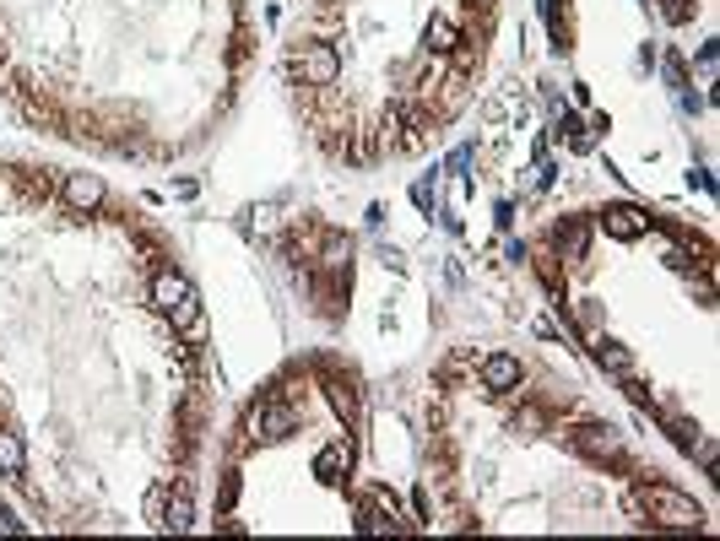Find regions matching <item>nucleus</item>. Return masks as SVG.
<instances>
[{"label": "nucleus", "mask_w": 720, "mask_h": 541, "mask_svg": "<svg viewBox=\"0 0 720 541\" xmlns=\"http://www.w3.org/2000/svg\"><path fill=\"white\" fill-rule=\"evenodd\" d=\"M65 206H76V211L103 206V179H98V173H70V179H65Z\"/></svg>", "instance_id": "obj_5"}, {"label": "nucleus", "mask_w": 720, "mask_h": 541, "mask_svg": "<svg viewBox=\"0 0 720 541\" xmlns=\"http://www.w3.org/2000/svg\"><path fill=\"white\" fill-rule=\"evenodd\" d=\"M672 439H678V450H688V455H694V444H699V428H694V423H672Z\"/></svg>", "instance_id": "obj_15"}, {"label": "nucleus", "mask_w": 720, "mask_h": 541, "mask_svg": "<svg viewBox=\"0 0 720 541\" xmlns=\"http://www.w3.org/2000/svg\"><path fill=\"white\" fill-rule=\"evenodd\" d=\"M249 428L266 434V439H287V434L298 428V412H293V406H266V412L249 417Z\"/></svg>", "instance_id": "obj_7"}, {"label": "nucleus", "mask_w": 720, "mask_h": 541, "mask_svg": "<svg viewBox=\"0 0 720 541\" xmlns=\"http://www.w3.org/2000/svg\"><path fill=\"white\" fill-rule=\"evenodd\" d=\"M298 70H304V81H309V87H331V81L341 76V60H336V49H331V43H314V49L298 60Z\"/></svg>", "instance_id": "obj_3"}, {"label": "nucleus", "mask_w": 720, "mask_h": 541, "mask_svg": "<svg viewBox=\"0 0 720 541\" xmlns=\"http://www.w3.org/2000/svg\"><path fill=\"white\" fill-rule=\"evenodd\" d=\"M602 228H607V238L634 244V238H645V233H650V217H645L640 206H607V211H602Z\"/></svg>", "instance_id": "obj_2"}, {"label": "nucleus", "mask_w": 720, "mask_h": 541, "mask_svg": "<svg viewBox=\"0 0 720 541\" xmlns=\"http://www.w3.org/2000/svg\"><path fill=\"white\" fill-rule=\"evenodd\" d=\"M331 406H336L347 423H358V396H352L347 385H331Z\"/></svg>", "instance_id": "obj_14"}, {"label": "nucleus", "mask_w": 720, "mask_h": 541, "mask_svg": "<svg viewBox=\"0 0 720 541\" xmlns=\"http://www.w3.org/2000/svg\"><path fill=\"white\" fill-rule=\"evenodd\" d=\"M184 298H190V282H184V276H173V271H157V276H152V303H157L163 314H173Z\"/></svg>", "instance_id": "obj_6"}, {"label": "nucleus", "mask_w": 720, "mask_h": 541, "mask_svg": "<svg viewBox=\"0 0 720 541\" xmlns=\"http://www.w3.org/2000/svg\"><path fill=\"white\" fill-rule=\"evenodd\" d=\"M157 526H163V531H173V536L195 526V520H190V488H179V493H173V504H163V520H157Z\"/></svg>", "instance_id": "obj_9"}, {"label": "nucleus", "mask_w": 720, "mask_h": 541, "mask_svg": "<svg viewBox=\"0 0 720 541\" xmlns=\"http://www.w3.org/2000/svg\"><path fill=\"white\" fill-rule=\"evenodd\" d=\"M575 444H580L591 461H618V434H612V428H580Z\"/></svg>", "instance_id": "obj_8"}, {"label": "nucleus", "mask_w": 720, "mask_h": 541, "mask_svg": "<svg viewBox=\"0 0 720 541\" xmlns=\"http://www.w3.org/2000/svg\"><path fill=\"white\" fill-rule=\"evenodd\" d=\"M347 255H352V244H341V238L325 244V266H347Z\"/></svg>", "instance_id": "obj_16"}, {"label": "nucleus", "mask_w": 720, "mask_h": 541, "mask_svg": "<svg viewBox=\"0 0 720 541\" xmlns=\"http://www.w3.org/2000/svg\"><path fill=\"white\" fill-rule=\"evenodd\" d=\"M520 385V358H510V352H493V358H482V390H515Z\"/></svg>", "instance_id": "obj_4"}, {"label": "nucleus", "mask_w": 720, "mask_h": 541, "mask_svg": "<svg viewBox=\"0 0 720 541\" xmlns=\"http://www.w3.org/2000/svg\"><path fill=\"white\" fill-rule=\"evenodd\" d=\"M423 43H428L434 54H444V49H455V22H444V16H434V22H428V33H423Z\"/></svg>", "instance_id": "obj_12"}, {"label": "nucleus", "mask_w": 720, "mask_h": 541, "mask_svg": "<svg viewBox=\"0 0 720 541\" xmlns=\"http://www.w3.org/2000/svg\"><path fill=\"white\" fill-rule=\"evenodd\" d=\"M640 504L650 509V520H656L661 531H699V526H705V509H699L694 499H683L678 488L650 482V488H640Z\"/></svg>", "instance_id": "obj_1"}, {"label": "nucleus", "mask_w": 720, "mask_h": 541, "mask_svg": "<svg viewBox=\"0 0 720 541\" xmlns=\"http://www.w3.org/2000/svg\"><path fill=\"white\" fill-rule=\"evenodd\" d=\"M0 471H5V477H22V471H27V450H22L16 434H0Z\"/></svg>", "instance_id": "obj_10"}, {"label": "nucleus", "mask_w": 720, "mask_h": 541, "mask_svg": "<svg viewBox=\"0 0 720 541\" xmlns=\"http://www.w3.org/2000/svg\"><path fill=\"white\" fill-rule=\"evenodd\" d=\"M596 358H602V368H612V374H629V368H634V358H629L618 341H602V347H596Z\"/></svg>", "instance_id": "obj_13"}, {"label": "nucleus", "mask_w": 720, "mask_h": 541, "mask_svg": "<svg viewBox=\"0 0 720 541\" xmlns=\"http://www.w3.org/2000/svg\"><path fill=\"white\" fill-rule=\"evenodd\" d=\"M347 461H352V450H347V444H331V450H320V461H314V471H320L325 482H336Z\"/></svg>", "instance_id": "obj_11"}]
</instances>
